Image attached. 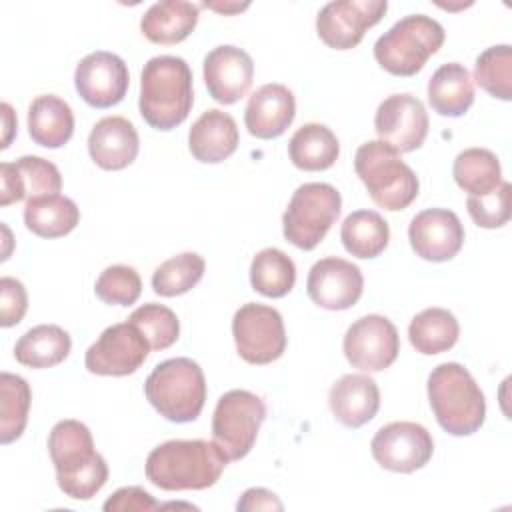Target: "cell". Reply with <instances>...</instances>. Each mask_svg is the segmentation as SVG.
<instances>
[{
    "label": "cell",
    "instance_id": "cell-32",
    "mask_svg": "<svg viewBox=\"0 0 512 512\" xmlns=\"http://www.w3.org/2000/svg\"><path fill=\"white\" fill-rule=\"evenodd\" d=\"M460 336V326L456 316L446 308H426L418 312L410 326L408 338L416 352L424 356H434L450 350Z\"/></svg>",
    "mask_w": 512,
    "mask_h": 512
},
{
    "label": "cell",
    "instance_id": "cell-2",
    "mask_svg": "<svg viewBox=\"0 0 512 512\" xmlns=\"http://www.w3.org/2000/svg\"><path fill=\"white\" fill-rule=\"evenodd\" d=\"M58 488L74 500H90L108 480V464L96 452L92 432L78 420H60L48 436Z\"/></svg>",
    "mask_w": 512,
    "mask_h": 512
},
{
    "label": "cell",
    "instance_id": "cell-41",
    "mask_svg": "<svg viewBox=\"0 0 512 512\" xmlns=\"http://www.w3.org/2000/svg\"><path fill=\"white\" fill-rule=\"evenodd\" d=\"M28 308V294L20 280L2 276L0 278V326L10 328L22 322Z\"/></svg>",
    "mask_w": 512,
    "mask_h": 512
},
{
    "label": "cell",
    "instance_id": "cell-10",
    "mask_svg": "<svg viewBox=\"0 0 512 512\" xmlns=\"http://www.w3.org/2000/svg\"><path fill=\"white\" fill-rule=\"evenodd\" d=\"M232 336L236 350L248 364H270L286 350V330L276 308L248 302L232 318Z\"/></svg>",
    "mask_w": 512,
    "mask_h": 512
},
{
    "label": "cell",
    "instance_id": "cell-25",
    "mask_svg": "<svg viewBox=\"0 0 512 512\" xmlns=\"http://www.w3.org/2000/svg\"><path fill=\"white\" fill-rule=\"evenodd\" d=\"M198 24V4L186 0H162L152 4L142 20V34L154 44H178L186 40Z\"/></svg>",
    "mask_w": 512,
    "mask_h": 512
},
{
    "label": "cell",
    "instance_id": "cell-34",
    "mask_svg": "<svg viewBox=\"0 0 512 512\" xmlns=\"http://www.w3.org/2000/svg\"><path fill=\"white\" fill-rule=\"evenodd\" d=\"M296 282V266L292 258L278 248L260 250L250 264V284L268 298L286 296Z\"/></svg>",
    "mask_w": 512,
    "mask_h": 512
},
{
    "label": "cell",
    "instance_id": "cell-37",
    "mask_svg": "<svg viewBox=\"0 0 512 512\" xmlns=\"http://www.w3.org/2000/svg\"><path fill=\"white\" fill-rule=\"evenodd\" d=\"M474 80L498 100L512 98V48L498 44L486 48L474 64Z\"/></svg>",
    "mask_w": 512,
    "mask_h": 512
},
{
    "label": "cell",
    "instance_id": "cell-20",
    "mask_svg": "<svg viewBox=\"0 0 512 512\" xmlns=\"http://www.w3.org/2000/svg\"><path fill=\"white\" fill-rule=\"evenodd\" d=\"M62 176L56 164L40 156H22L16 162L0 164V204L58 194Z\"/></svg>",
    "mask_w": 512,
    "mask_h": 512
},
{
    "label": "cell",
    "instance_id": "cell-43",
    "mask_svg": "<svg viewBox=\"0 0 512 512\" xmlns=\"http://www.w3.org/2000/svg\"><path fill=\"white\" fill-rule=\"evenodd\" d=\"M238 510H282L278 496L266 488H250L236 504Z\"/></svg>",
    "mask_w": 512,
    "mask_h": 512
},
{
    "label": "cell",
    "instance_id": "cell-23",
    "mask_svg": "<svg viewBox=\"0 0 512 512\" xmlns=\"http://www.w3.org/2000/svg\"><path fill=\"white\" fill-rule=\"evenodd\" d=\"M334 418L346 428H360L370 422L380 408V390L374 378L366 374H344L328 394Z\"/></svg>",
    "mask_w": 512,
    "mask_h": 512
},
{
    "label": "cell",
    "instance_id": "cell-4",
    "mask_svg": "<svg viewBox=\"0 0 512 512\" xmlns=\"http://www.w3.org/2000/svg\"><path fill=\"white\" fill-rule=\"evenodd\" d=\"M436 422L452 436H470L484 424L486 400L472 374L458 362L438 364L428 376Z\"/></svg>",
    "mask_w": 512,
    "mask_h": 512
},
{
    "label": "cell",
    "instance_id": "cell-30",
    "mask_svg": "<svg viewBox=\"0 0 512 512\" xmlns=\"http://www.w3.org/2000/svg\"><path fill=\"white\" fill-rule=\"evenodd\" d=\"M80 222L78 206L60 194L26 200L24 224L40 238H60L70 234Z\"/></svg>",
    "mask_w": 512,
    "mask_h": 512
},
{
    "label": "cell",
    "instance_id": "cell-11",
    "mask_svg": "<svg viewBox=\"0 0 512 512\" xmlns=\"http://www.w3.org/2000/svg\"><path fill=\"white\" fill-rule=\"evenodd\" d=\"M150 342L132 322L108 326L86 350V370L98 376L134 374L150 354Z\"/></svg>",
    "mask_w": 512,
    "mask_h": 512
},
{
    "label": "cell",
    "instance_id": "cell-16",
    "mask_svg": "<svg viewBox=\"0 0 512 512\" xmlns=\"http://www.w3.org/2000/svg\"><path fill=\"white\" fill-rule=\"evenodd\" d=\"M378 140L396 152L420 148L428 136V112L412 94H392L384 98L374 116Z\"/></svg>",
    "mask_w": 512,
    "mask_h": 512
},
{
    "label": "cell",
    "instance_id": "cell-19",
    "mask_svg": "<svg viewBox=\"0 0 512 512\" xmlns=\"http://www.w3.org/2000/svg\"><path fill=\"white\" fill-rule=\"evenodd\" d=\"M254 62L238 46L222 44L204 58V82L208 94L220 104H234L244 98L252 86Z\"/></svg>",
    "mask_w": 512,
    "mask_h": 512
},
{
    "label": "cell",
    "instance_id": "cell-21",
    "mask_svg": "<svg viewBox=\"0 0 512 512\" xmlns=\"http://www.w3.org/2000/svg\"><path fill=\"white\" fill-rule=\"evenodd\" d=\"M296 116L294 94L284 84H264L248 98L244 124L260 140L282 136Z\"/></svg>",
    "mask_w": 512,
    "mask_h": 512
},
{
    "label": "cell",
    "instance_id": "cell-31",
    "mask_svg": "<svg viewBox=\"0 0 512 512\" xmlns=\"http://www.w3.org/2000/svg\"><path fill=\"white\" fill-rule=\"evenodd\" d=\"M340 238L348 254L368 260L380 256L386 250L390 240V228L378 212L356 210L344 218Z\"/></svg>",
    "mask_w": 512,
    "mask_h": 512
},
{
    "label": "cell",
    "instance_id": "cell-9",
    "mask_svg": "<svg viewBox=\"0 0 512 512\" xmlns=\"http://www.w3.org/2000/svg\"><path fill=\"white\" fill-rule=\"evenodd\" d=\"M266 418V404L250 390H228L216 402L212 416V438L228 460L244 458Z\"/></svg>",
    "mask_w": 512,
    "mask_h": 512
},
{
    "label": "cell",
    "instance_id": "cell-8",
    "mask_svg": "<svg viewBox=\"0 0 512 512\" xmlns=\"http://www.w3.org/2000/svg\"><path fill=\"white\" fill-rule=\"evenodd\" d=\"M340 192L326 182H306L292 194L282 216L284 238L300 250L316 248L338 220Z\"/></svg>",
    "mask_w": 512,
    "mask_h": 512
},
{
    "label": "cell",
    "instance_id": "cell-1",
    "mask_svg": "<svg viewBox=\"0 0 512 512\" xmlns=\"http://www.w3.org/2000/svg\"><path fill=\"white\" fill-rule=\"evenodd\" d=\"M228 462L214 440H168L148 454L144 470L162 490H204L218 482Z\"/></svg>",
    "mask_w": 512,
    "mask_h": 512
},
{
    "label": "cell",
    "instance_id": "cell-44",
    "mask_svg": "<svg viewBox=\"0 0 512 512\" xmlns=\"http://www.w3.org/2000/svg\"><path fill=\"white\" fill-rule=\"evenodd\" d=\"M2 112H4V138H2V150L10 146V138H12V132L16 128V118H14V112H12V106L8 102L2 104Z\"/></svg>",
    "mask_w": 512,
    "mask_h": 512
},
{
    "label": "cell",
    "instance_id": "cell-22",
    "mask_svg": "<svg viewBox=\"0 0 512 512\" xmlns=\"http://www.w3.org/2000/svg\"><path fill=\"white\" fill-rule=\"evenodd\" d=\"M138 148V132L124 116H106L98 120L88 134L90 158L104 170L130 166L138 156Z\"/></svg>",
    "mask_w": 512,
    "mask_h": 512
},
{
    "label": "cell",
    "instance_id": "cell-26",
    "mask_svg": "<svg viewBox=\"0 0 512 512\" xmlns=\"http://www.w3.org/2000/svg\"><path fill=\"white\" fill-rule=\"evenodd\" d=\"M28 134L38 146H64L74 134V114L68 102L54 94L36 96L28 106Z\"/></svg>",
    "mask_w": 512,
    "mask_h": 512
},
{
    "label": "cell",
    "instance_id": "cell-15",
    "mask_svg": "<svg viewBox=\"0 0 512 512\" xmlns=\"http://www.w3.org/2000/svg\"><path fill=\"white\" fill-rule=\"evenodd\" d=\"M130 84L126 62L112 52L96 50L84 56L74 72L80 98L92 108H110L122 102Z\"/></svg>",
    "mask_w": 512,
    "mask_h": 512
},
{
    "label": "cell",
    "instance_id": "cell-3",
    "mask_svg": "<svg viewBox=\"0 0 512 512\" xmlns=\"http://www.w3.org/2000/svg\"><path fill=\"white\" fill-rule=\"evenodd\" d=\"M192 104V70L184 58L164 54L144 64L138 110L148 126L172 130L188 118Z\"/></svg>",
    "mask_w": 512,
    "mask_h": 512
},
{
    "label": "cell",
    "instance_id": "cell-45",
    "mask_svg": "<svg viewBox=\"0 0 512 512\" xmlns=\"http://www.w3.org/2000/svg\"><path fill=\"white\" fill-rule=\"evenodd\" d=\"M206 8H214L218 12H224V14H232V12H240L244 8H248V4H204Z\"/></svg>",
    "mask_w": 512,
    "mask_h": 512
},
{
    "label": "cell",
    "instance_id": "cell-38",
    "mask_svg": "<svg viewBox=\"0 0 512 512\" xmlns=\"http://www.w3.org/2000/svg\"><path fill=\"white\" fill-rule=\"evenodd\" d=\"M128 322L136 324L140 332L146 336L150 342L152 350H166L170 348L180 334V322L178 316L164 304L148 302L136 308Z\"/></svg>",
    "mask_w": 512,
    "mask_h": 512
},
{
    "label": "cell",
    "instance_id": "cell-6",
    "mask_svg": "<svg viewBox=\"0 0 512 512\" xmlns=\"http://www.w3.org/2000/svg\"><path fill=\"white\" fill-rule=\"evenodd\" d=\"M146 400L170 422H192L206 402V378L192 358H170L160 362L144 382Z\"/></svg>",
    "mask_w": 512,
    "mask_h": 512
},
{
    "label": "cell",
    "instance_id": "cell-29",
    "mask_svg": "<svg viewBox=\"0 0 512 512\" xmlns=\"http://www.w3.org/2000/svg\"><path fill=\"white\" fill-rule=\"evenodd\" d=\"M338 154L340 144L336 134L318 122L300 126L288 142V156L292 164L306 172L328 170L338 160Z\"/></svg>",
    "mask_w": 512,
    "mask_h": 512
},
{
    "label": "cell",
    "instance_id": "cell-35",
    "mask_svg": "<svg viewBox=\"0 0 512 512\" xmlns=\"http://www.w3.org/2000/svg\"><path fill=\"white\" fill-rule=\"evenodd\" d=\"M0 442L10 444L18 440L28 422L32 392L28 382L10 372L0 374Z\"/></svg>",
    "mask_w": 512,
    "mask_h": 512
},
{
    "label": "cell",
    "instance_id": "cell-12",
    "mask_svg": "<svg viewBox=\"0 0 512 512\" xmlns=\"http://www.w3.org/2000/svg\"><path fill=\"white\" fill-rule=\"evenodd\" d=\"M386 10V0L328 2L316 16V32L328 48L350 50L360 44L368 28L382 20Z\"/></svg>",
    "mask_w": 512,
    "mask_h": 512
},
{
    "label": "cell",
    "instance_id": "cell-18",
    "mask_svg": "<svg viewBox=\"0 0 512 512\" xmlns=\"http://www.w3.org/2000/svg\"><path fill=\"white\" fill-rule=\"evenodd\" d=\"M408 240L422 260L446 262L460 252L464 244V226L452 210L428 208L410 220Z\"/></svg>",
    "mask_w": 512,
    "mask_h": 512
},
{
    "label": "cell",
    "instance_id": "cell-14",
    "mask_svg": "<svg viewBox=\"0 0 512 512\" xmlns=\"http://www.w3.org/2000/svg\"><path fill=\"white\" fill-rule=\"evenodd\" d=\"M398 352L400 336L386 316H362L344 334V356L362 372H380L392 366Z\"/></svg>",
    "mask_w": 512,
    "mask_h": 512
},
{
    "label": "cell",
    "instance_id": "cell-40",
    "mask_svg": "<svg viewBox=\"0 0 512 512\" xmlns=\"http://www.w3.org/2000/svg\"><path fill=\"white\" fill-rule=\"evenodd\" d=\"M510 182H500L484 196H468L466 208L480 228H502L510 220Z\"/></svg>",
    "mask_w": 512,
    "mask_h": 512
},
{
    "label": "cell",
    "instance_id": "cell-39",
    "mask_svg": "<svg viewBox=\"0 0 512 512\" xmlns=\"http://www.w3.org/2000/svg\"><path fill=\"white\" fill-rule=\"evenodd\" d=\"M94 292L104 304L130 306L140 298L142 280L136 268L126 264H112L98 276Z\"/></svg>",
    "mask_w": 512,
    "mask_h": 512
},
{
    "label": "cell",
    "instance_id": "cell-27",
    "mask_svg": "<svg viewBox=\"0 0 512 512\" xmlns=\"http://www.w3.org/2000/svg\"><path fill=\"white\" fill-rule=\"evenodd\" d=\"M428 102L440 116L458 118L474 102V80L458 62L442 64L428 80Z\"/></svg>",
    "mask_w": 512,
    "mask_h": 512
},
{
    "label": "cell",
    "instance_id": "cell-28",
    "mask_svg": "<svg viewBox=\"0 0 512 512\" xmlns=\"http://www.w3.org/2000/svg\"><path fill=\"white\" fill-rule=\"evenodd\" d=\"M70 334L56 324H38L26 330L16 346L14 358L28 368H52L70 354Z\"/></svg>",
    "mask_w": 512,
    "mask_h": 512
},
{
    "label": "cell",
    "instance_id": "cell-17",
    "mask_svg": "<svg viewBox=\"0 0 512 512\" xmlns=\"http://www.w3.org/2000/svg\"><path fill=\"white\" fill-rule=\"evenodd\" d=\"M364 290V276L360 268L344 258L328 256L318 260L306 280L310 300L324 310L352 308Z\"/></svg>",
    "mask_w": 512,
    "mask_h": 512
},
{
    "label": "cell",
    "instance_id": "cell-7",
    "mask_svg": "<svg viewBox=\"0 0 512 512\" xmlns=\"http://www.w3.org/2000/svg\"><path fill=\"white\" fill-rule=\"evenodd\" d=\"M444 28L426 14L400 18L374 44L376 62L394 76H414L444 44Z\"/></svg>",
    "mask_w": 512,
    "mask_h": 512
},
{
    "label": "cell",
    "instance_id": "cell-24",
    "mask_svg": "<svg viewBox=\"0 0 512 512\" xmlns=\"http://www.w3.org/2000/svg\"><path fill=\"white\" fill-rule=\"evenodd\" d=\"M236 120L218 108L202 112L188 132L190 154L204 164H218L230 158L238 148Z\"/></svg>",
    "mask_w": 512,
    "mask_h": 512
},
{
    "label": "cell",
    "instance_id": "cell-36",
    "mask_svg": "<svg viewBox=\"0 0 512 512\" xmlns=\"http://www.w3.org/2000/svg\"><path fill=\"white\" fill-rule=\"evenodd\" d=\"M206 262L196 252H182L162 262L152 274V290L172 298L192 290L204 276Z\"/></svg>",
    "mask_w": 512,
    "mask_h": 512
},
{
    "label": "cell",
    "instance_id": "cell-42",
    "mask_svg": "<svg viewBox=\"0 0 512 512\" xmlns=\"http://www.w3.org/2000/svg\"><path fill=\"white\" fill-rule=\"evenodd\" d=\"M160 504L140 486H124L116 490L106 502L104 510L106 512H148L158 508Z\"/></svg>",
    "mask_w": 512,
    "mask_h": 512
},
{
    "label": "cell",
    "instance_id": "cell-33",
    "mask_svg": "<svg viewBox=\"0 0 512 512\" xmlns=\"http://www.w3.org/2000/svg\"><path fill=\"white\" fill-rule=\"evenodd\" d=\"M452 176L468 196H484L502 182V168L494 152L466 148L456 156Z\"/></svg>",
    "mask_w": 512,
    "mask_h": 512
},
{
    "label": "cell",
    "instance_id": "cell-13",
    "mask_svg": "<svg viewBox=\"0 0 512 512\" xmlns=\"http://www.w3.org/2000/svg\"><path fill=\"white\" fill-rule=\"evenodd\" d=\"M370 450L384 470L410 474L430 462L434 440L422 424L390 422L374 434Z\"/></svg>",
    "mask_w": 512,
    "mask_h": 512
},
{
    "label": "cell",
    "instance_id": "cell-5",
    "mask_svg": "<svg viewBox=\"0 0 512 512\" xmlns=\"http://www.w3.org/2000/svg\"><path fill=\"white\" fill-rule=\"evenodd\" d=\"M354 170L372 202L384 210H404L418 196V176L400 158V152L382 140H368L356 150Z\"/></svg>",
    "mask_w": 512,
    "mask_h": 512
}]
</instances>
